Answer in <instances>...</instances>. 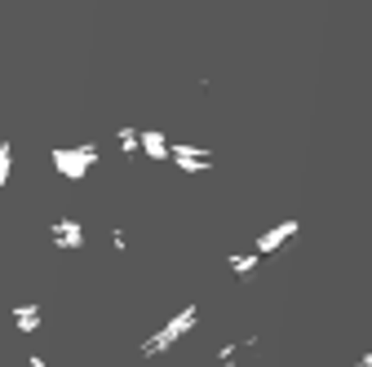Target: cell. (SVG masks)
Returning <instances> with one entry per match:
<instances>
[{"label": "cell", "instance_id": "obj_1", "mask_svg": "<svg viewBox=\"0 0 372 367\" xmlns=\"http://www.w3.org/2000/svg\"><path fill=\"white\" fill-rule=\"evenodd\" d=\"M191 323H195V305H186V310H182V314H173V318H169V323H164V327H160V332H155V336H151V341H146V345H142V354H160V350H169V345H173V341H178V336H182V332H186V327H191Z\"/></svg>", "mask_w": 372, "mask_h": 367}, {"label": "cell", "instance_id": "obj_4", "mask_svg": "<svg viewBox=\"0 0 372 367\" xmlns=\"http://www.w3.org/2000/svg\"><path fill=\"white\" fill-rule=\"evenodd\" d=\"M53 239H58L62 248H80V239H85V230H80V221L62 217V221H53Z\"/></svg>", "mask_w": 372, "mask_h": 367}, {"label": "cell", "instance_id": "obj_3", "mask_svg": "<svg viewBox=\"0 0 372 367\" xmlns=\"http://www.w3.org/2000/svg\"><path fill=\"white\" fill-rule=\"evenodd\" d=\"M169 155L178 159L182 168H209V164H213V159H209V150H200V146H186V142H178V146L169 150Z\"/></svg>", "mask_w": 372, "mask_h": 367}, {"label": "cell", "instance_id": "obj_7", "mask_svg": "<svg viewBox=\"0 0 372 367\" xmlns=\"http://www.w3.org/2000/svg\"><path fill=\"white\" fill-rule=\"evenodd\" d=\"M14 318H18V327H23V332H36V327H40V305H18Z\"/></svg>", "mask_w": 372, "mask_h": 367}, {"label": "cell", "instance_id": "obj_9", "mask_svg": "<svg viewBox=\"0 0 372 367\" xmlns=\"http://www.w3.org/2000/svg\"><path fill=\"white\" fill-rule=\"evenodd\" d=\"M5 177H9V146H0V186H5Z\"/></svg>", "mask_w": 372, "mask_h": 367}, {"label": "cell", "instance_id": "obj_2", "mask_svg": "<svg viewBox=\"0 0 372 367\" xmlns=\"http://www.w3.org/2000/svg\"><path fill=\"white\" fill-rule=\"evenodd\" d=\"M98 159V150L93 146H76V150H53V164L62 168L67 177H85V168Z\"/></svg>", "mask_w": 372, "mask_h": 367}, {"label": "cell", "instance_id": "obj_8", "mask_svg": "<svg viewBox=\"0 0 372 367\" xmlns=\"http://www.w3.org/2000/svg\"><path fill=\"white\" fill-rule=\"evenodd\" d=\"M253 266H257V257H253V252H235V257H230V270H239V275H248Z\"/></svg>", "mask_w": 372, "mask_h": 367}, {"label": "cell", "instance_id": "obj_5", "mask_svg": "<svg viewBox=\"0 0 372 367\" xmlns=\"http://www.w3.org/2000/svg\"><path fill=\"white\" fill-rule=\"evenodd\" d=\"M293 230H297V221H279V226H271V230H266L262 239H257V252H275V248H279V243H284Z\"/></svg>", "mask_w": 372, "mask_h": 367}, {"label": "cell", "instance_id": "obj_10", "mask_svg": "<svg viewBox=\"0 0 372 367\" xmlns=\"http://www.w3.org/2000/svg\"><path fill=\"white\" fill-rule=\"evenodd\" d=\"M364 367H372V354H368V359H364Z\"/></svg>", "mask_w": 372, "mask_h": 367}, {"label": "cell", "instance_id": "obj_6", "mask_svg": "<svg viewBox=\"0 0 372 367\" xmlns=\"http://www.w3.org/2000/svg\"><path fill=\"white\" fill-rule=\"evenodd\" d=\"M142 150H146L151 159H164L173 146H169V137H164V133H155V128H142Z\"/></svg>", "mask_w": 372, "mask_h": 367}]
</instances>
